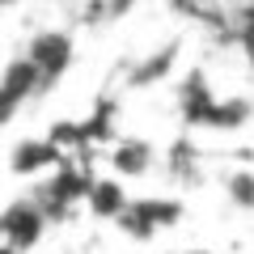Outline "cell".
Wrapping results in <instances>:
<instances>
[{
    "label": "cell",
    "instance_id": "1",
    "mask_svg": "<svg viewBox=\"0 0 254 254\" xmlns=\"http://www.w3.org/2000/svg\"><path fill=\"white\" fill-rule=\"evenodd\" d=\"M182 212L187 208H182V199H174V195H127V203L115 216V225L123 229L131 242H153L165 229L178 225Z\"/></svg>",
    "mask_w": 254,
    "mask_h": 254
},
{
    "label": "cell",
    "instance_id": "2",
    "mask_svg": "<svg viewBox=\"0 0 254 254\" xmlns=\"http://www.w3.org/2000/svg\"><path fill=\"white\" fill-rule=\"evenodd\" d=\"M72 55H76V43L68 30H38L34 38L26 43V51H21V60L34 68L38 85L47 89H55V85L64 81V72L72 68Z\"/></svg>",
    "mask_w": 254,
    "mask_h": 254
},
{
    "label": "cell",
    "instance_id": "3",
    "mask_svg": "<svg viewBox=\"0 0 254 254\" xmlns=\"http://www.w3.org/2000/svg\"><path fill=\"white\" fill-rule=\"evenodd\" d=\"M47 229H51V220H47V212L30 199V190L0 208V246H9L13 254L34 250L47 237Z\"/></svg>",
    "mask_w": 254,
    "mask_h": 254
},
{
    "label": "cell",
    "instance_id": "4",
    "mask_svg": "<svg viewBox=\"0 0 254 254\" xmlns=\"http://www.w3.org/2000/svg\"><path fill=\"white\" fill-rule=\"evenodd\" d=\"M157 165H161V148H157L153 140H144V136H119V140H110V148H106V170H110V178H119V182H140V178H148Z\"/></svg>",
    "mask_w": 254,
    "mask_h": 254
},
{
    "label": "cell",
    "instance_id": "5",
    "mask_svg": "<svg viewBox=\"0 0 254 254\" xmlns=\"http://www.w3.org/2000/svg\"><path fill=\"white\" fill-rule=\"evenodd\" d=\"M60 161H68V157L51 144V136H43V140H21V144L13 148V157H9V170L34 182L38 174H47L51 165H60Z\"/></svg>",
    "mask_w": 254,
    "mask_h": 254
},
{
    "label": "cell",
    "instance_id": "6",
    "mask_svg": "<svg viewBox=\"0 0 254 254\" xmlns=\"http://www.w3.org/2000/svg\"><path fill=\"white\" fill-rule=\"evenodd\" d=\"M123 203H127V187L106 174V178H89L81 208L89 212V216H98V220H115L119 212H123Z\"/></svg>",
    "mask_w": 254,
    "mask_h": 254
},
{
    "label": "cell",
    "instance_id": "7",
    "mask_svg": "<svg viewBox=\"0 0 254 254\" xmlns=\"http://www.w3.org/2000/svg\"><path fill=\"white\" fill-rule=\"evenodd\" d=\"M170 254H212V250H203V246H190V250H170Z\"/></svg>",
    "mask_w": 254,
    "mask_h": 254
}]
</instances>
